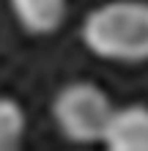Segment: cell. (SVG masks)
Wrapping results in <instances>:
<instances>
[{
  "instance_id": "6da1fadb",
  "label": "cell",
  "mask_w": 148,
  "mask_h": 151,
  "mask_svg": "<svg viewBox=\"0 0 148 151\" xmlns=\"http://www.w3.org/2000/svg\"><path fill=\"white\" fill-rule=\"evenodd\" d=\"M82 41L104 60H148V0H110L93 8L82 22Z\"/></svg>"
},
{
  "instance_id": "7a4b0ae2",
  "label": "cell",
  "mask_w": 148,
  "mask_h": 151,
  "mask_svg": "<svg viewBox=\"0 0 148 151\" xmlns=\"http://www.w3.org/2000/svg\"><path fill=\"white\" fill-rule=\"evenodd\" d=\"M112 110L115 107L110 104L107 93L88 80L63 85L52 99V118H55L60 135L69 137L71 143L102 140Z\"/></svg>"
},
{
  "instance_id": "3957f363",
  "label": "cell",
  "mask_w": 148,
  "mask_h": 151,
  "mask_svg": "<svg viewBox=\"0 0 148 151\" xmlns=\"http://www.w3.org/2000/svg\"><path fill=\"white\" fill-rule=\"evenodd\" d=\"M102 143L110 151H148V107L126 104L112 110Z\"/></svg>"
},
{
  "instance_id": "277c9868",
  "label": "cell",
  "mask_w": 148,
  "mask_h": 151,
  "mask_svg": "<svg viewBox=\"0 0 148 151\" xmlns=\"http://www.w3.org/2000/svg\"><path fill=\"white\" fill-rule=\"evenodd\" d=\"M14 17L33 36L55 33L66 19V0H11Z\"/></svg>"
},
{
  "instance_id": "5b68a950",
  "label": "cell",
  "mask_w": 148,
  "mask_h": 151,
  "mask_svg": "<svg viewBox=\"0 0 148 151\" xmlns=\"http://www.w3.org/2000/svg\"><path fill=\"white\" fill-rule=\"evenodd\" d=\"M25 110L19 102L0 96V151L16 148L25 135Z\"/></svg>"
}]
</instances>
